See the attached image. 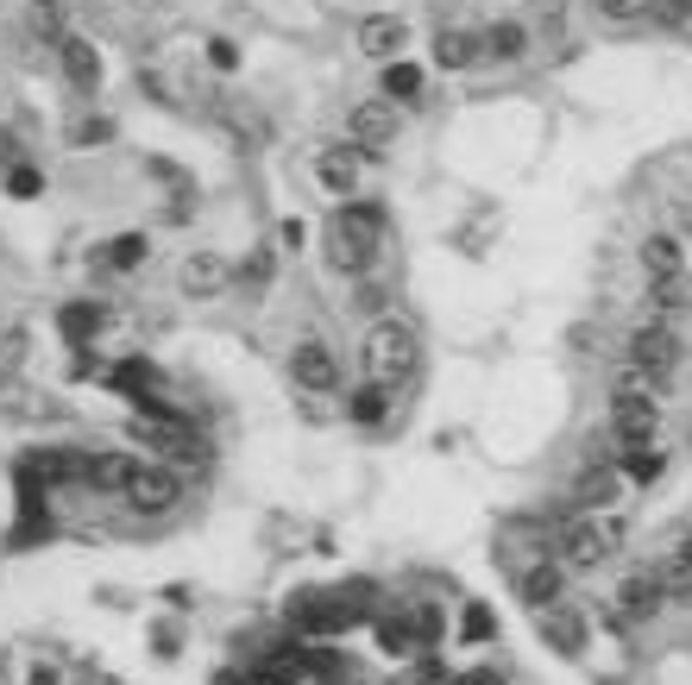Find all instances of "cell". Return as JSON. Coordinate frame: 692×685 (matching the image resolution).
<instances>
[{"label": "cell", "instance_id": "cell-19", "mask_svg": "<svg viewBox=\"0 0 692 685\" xmlns=\"http://www.w3.org/2000/svg\"><path fill=\"white\" fill-rule=\"evenodd\" d=\"M333 227H347V233H360V239H385V202H347V208H333Z\"/></svg>", "mask_w": 692, "mask_h": 685}, {"label": "cell", "instance_id": "cell-18", "mask_svg": "<svg viewBox=\"0 0 692 685\" xmlns=\"http://www.w3.org/2000/svg\"><path fill=\"white\" fill-rule=\"evenodd\" d=\"M315 170H321V182H328L333 196H353V182H360V157L347 152V145H328V152L315 157Z\"/></svg>", "mask_w": 692, "mask_h": 685}, {"label": "cell", "instance_id": "cell-3", "mask_svg": "<svg viewBox=\"0 0 692 685\" xmlns=\"http://www.w3.org/2000/svg\"><path fill=\"white\" fill-rule=\"evenodd\" d=\"M415 358H422L415 328H403V321H378L372 340H365V378L372 383H403L415 371Z\"/></svg>", "mask_w": 692, "mask_h": 685}, {"label": "cell", "instance_id": "cell-15", "mask_svg": "<svg viewBox=\"0 0 692 685\" xmlns=\"http://www.w3.org/2000/svg\"><path fill=\"white\" fill-rule=\"evenodd\" d=\"M561 566H554V559H541V566H529V572H523V584H516V591H523V604L529 610H554L561 604Z\"/></svg>", "mask_w": 692, "mask_h": 685}, {"label": "cell", "instance_id": "cell-27", "mask_svg": "<svg viewBox=\"0 0 692 685\" xmlns=\"http://www.w3.org/2000/svg\"><path fill=\"white\" fill-rule=\"evenodd\" d=\"M655 7H661V0H598V13H605L611 26H642V20H655Z\"/></svg>", "mask_w": 692, "mask_h": 685}, {"label": "cell", "instance_id": "cell-36", "mask_svg": "<svg viewBox=\"0 0 692 685\" xmlns=\"http://www.w3.org/2000/svg\"><path fill=\"white\" fill-rule=\"evenodd\" d=\"M454 685H504V673H497V666H472V673H460Z\"/></svg>", "mask_w": 692, "mask_h": 685}, {"label": "cell", "instance_id": "cell-30", "mask_svg": "<svg viewBox=\"0 0 692 685\" xmlns=\"http://www.w3.org/2000/svg\"><path fill=\"white\" fill-rule=\"evenodd\" d=\"M114 383H120V390H132V397H145V390H157V371L145 365V358H127V365L114 371Z\"/></svg>", "mask_w": 692, "mask_h": 685}, {"label": "cell", "instance_id": "cell-21", "mask_svg": "<svg viewBox=\"0 0 692 685\" xmlns=\"http://www.w3.org/2000/svg\"><path fill=\"white\" fill-rule=\"evenodd\" d=\"M541 635H548V641H554V648H561V654H579V648H586V623H579V616H573V610H541Z\"/></svg>", "mask_w": 692, "mask_h": 685}, {"label": "cell", "instance_id": "cell-4", "mask_svg": "<svg viewBox=\"0 0 692 685\" xmlns=\"http://www.w3.org/2000/svg\"><path fill=\"white\" fill-rule=\"evenodd\" d=\"M630 365H642L648 378H673L680 365H687V340L667 328V321H642L636 333H630Z\"/></svg>", "mask_w": 692, "mask_h": 685}, {"label": "cell", "instance_id": "cell-28", "mask_svg": "<svg viewBox=\"0 0 692 685\" xmlns=\"http://www.w3.org/2000/svg\"><path fill=\"white\" fill-rule=\"evenodd\" d=\"M648 303L661 308V315H687L692 308V283L680 277V283H648Z\"/></svg>", "mask_w": 692, "mask_h": 685}, {"label": "cell", "instance_id": "cell-43", "mask_svg": "<svg viewBox=\"0 0 692 685\" xmlns=\"http://www.w3.org/2000/svg\"><path fill=\"white\" fill-rule=\"evenodd\" d=\"M687 554H692V547H687Z\"/></svg>", "mask_w": 692, "mask_h": 685}, {"label": "cell", "instance_id": "cell-32", "mask_svg": "<svg viewBox=\"0 0 692 685\" xmlns=\"http://www.w3.org/2000/svg\"><path fill=\"white\" fill-rule=\"evenodd\" d=\"M38 189H45V177H38L32 164H13V170H7V196H20V202H32Z\"/></svg>", "mask_w": 692, "mask_h": 685}, {"label": "cell", "instance_id": "cell-24", "mask_svg": "<svg viewBox=\"0 0 692 685\" xmlns=\"http://www.w3.org/2000/svg\"><path fill=\"white\" fill-rule=\"evenodd\" d=\"M57 328H63V340H70V346H82L89 333L102 328V303H70L63 315H57Z\"/></svg>", "mask_w": 692, "mask_h": 685}, {"label": "cell", "instance_id": "cell-20", "mask_svg": "<svg viewBox=\"0 0 692 685\" xmlns=\"http://www.w3.org/2000/svg\"><path fill=\"white\" fill-rule=\"evenodd\" d=\"M347 415L360 422V428H378L390 415V383H360V390H347Z\"/></svg>", "mask_w": 692, "mask_h": 685}, {"label": "cell", "instance_id": "cell-39", "mask_svg": "<svg viewBox=\"0 0 692 685\" xmlns=\"http://www.w3.org/2000/svg\"><path fill=\"white\" fill-rule=\"evenodd\" d=\"M278 239H283V246H290V252H296V246H303V239H308V227H303V221H283V227H278Z\"/></svg>", "mask_w": 692, "mask_h": 685}, {"label": "cell", "instance_id": "cell-40", "mask_svg": "<svg viewBox=\"0 0 692 685\" xmlns=\"http://www.w3.org/2000/svg\"><path fill=\"white\" fill-rule=\"evenodd\" d=\"M214 685H258V680H253V673H233V666H227V673H214Z\"/></svg>", "mask_w": 692, "mask_h": 685}, {"label": "cell", "instance_id": "cell-38", "mask_svg": "<svg viewBox=\"0 0 692 685\" xmlns=\"http://www.w3.org/2000/svg\"><path fill=\"white\" fill-rule=\"evenodd\" d=\"M208 57H214V70H233V63H239V51H233L227 38H214V45H208Z\"/></svg>", "mask_w": 692, "mask_h": 685}, {"label": "cell", "instance_id": "cell-35", "mask_svg": "<svg viewBox=\"0 0 692 685\" xmlns=\"http://www.w3.org/2000/svg\"><path fill=\"white\" fill-rule=\"evenodd\" d=\"M655 13H661L667 26H687V32H692V0H661Z\"/></svg>", "mask_w": 692, "mask_h": 685}, {"label": "cell", "instance_id": "cell-1", "mask_svg": "<svg viewBox=\"0 0 692 685\" xmlns=\"http://www.w3.org/2000/svg\"><path fill=\"white\" fill-rule=\"evenodd\" d=\"M655 422H661V378H648L642 365H630L611 390V428L617 447H636V440H655Z\"/></svg>", "mask_w": 692, "mask_h": 685}, {"label": "cell", "instance_id": "cell-25", "mask_svg": "<svg viewBox=\"0 0 692 685\" xmlns=\"http://www.w3.org/2000/svg\"><path fill=\"white\" fill-rule=\"evenodd\" d=\"M385 95H390V107H397V102H422V70L403 63V57L385 63Z\"/></svg>", "mask_w": 692, "mask_h": 685}, {"label": "cell", "instance_id": "cell-33", "mask_svg": "<svg viewBox=\"0 0 692 685\" xmlns=\"http://www.w3.org/2000/svg\"><path fill=\"white\" fill-rule=\"evenodd\" d=\"M410 685H454V673H447V660L441 654H429V648H422V660H415V680Z\"/></svg>", "mask_w": 692, "mask_h": 685}, {"label": "cell", "instance_id": "cell-41", "mask_svg": "<svg viewBox=\"0 0 692 685\" xmlns=\"http://www.w3.org/2000/svg\"><path fill=\"white\" fill-rule=\"evenodd\" d=\"M26 685H57V673H51V666H32V680Z\"/></svg>", "mask_w": 692, "mask_h": 685}, {"label": "cell", "instance_id": "cell-22", "mask_svg": "<svg viewBox=\"0 0 692 685\" xmlns=\"http://www.w3.org/2000/svg\"><path fill=\"white\" fill-rule=\"evenodd\" d=\"M378 648L385 654H422V635H415V616H378Z\"/></svg>", "mask_w": 692, "mask_h": 685}, {"label": "cell", "instance_id": "cell-8", "mask_svg": "<svg viewBox=\"0 0 692 685\" xmlns=\"http://www.w3.org/2000/svg\"><path fill=\"white\" fill-rule=\"evenodd\" d=\"M290 371H296V383L315 390V397H333V390H340V358H333L328 340H303V346L290 353Z\"/></svg>", "mask_w": 692, "mask_h": 685}, {"label": "cell", "instance_id": "cell-26", "mask_svg": "<svg viewBox=\"0 0 692 685\" xmlns=\"http://www.w3.org/2000/svg\"><path fill=\"white\" fill-rule=\"evenodd\" d=\"M529 51V32L516 26V20H497V26L485 32V57H504V63H511V57H523Z\"/></svg>", "mask_w": 692, "mask_h": 685}, {"label": "cell", "instance_id": "cell-17", "mask_svg": "<svg viewBox=\"0 0 692 685\" xmlns=\"http://www.w3.org/2000/svg\"><path fill=\"white\" fill-rule=\"evenodd\" d=\"M132 472H139V459H132V453H102V459H89V484H95V491H114V497H127Z\"/></svg>", "mask_w": 692, "mask_h": 685}, {"label": "cell", "instance_id": "cell-2", "mask_svg": "<svg viewBox=\"0 0 692 685\" xmlns=\"http://www.w3.org/2000/svg\"><path fill=\"white\" fill-rule=\"evenodd\" d=\"M617 547H623V522H617L611 509H579V516H566L561 522V559L566 566H579V572L605 566Z\"/></svg>", "mask_w": 692, "mask_h": 685}, {"label": "cell", "instance_id": "cell-14", "mask_svg": "<svg viewBox=\"0 0 692 685\" xmlns=\"http://www.w3.org/2000/svg\"><path fill=\"white\" fill-rule=\"evenodd\" d=\"M617 465H623V479L630 484H655L667 472V453L655 447V440H636V447H611Z\"/></svg>", "mask_w": 692, "mask_h": 685}, {"label": "cell", "instance_id": "cell-12", "mask_svg": "<svg viewBox=\"0 0 692 685\" xmlns=\"http://www.w3.org/2000/svg\"><path fill=\"white\" fill-rule=\"evenodd\" d=\"M372 258H378L372 239H360V233H347V227H328V264H333V271L360 277V271H372Z\"/></svg>", "mask_w": 692, "mask_h": 685}, {"label": "cell", "instance_id": "cell-9", "mask_svg": "<svg viewBox=\"0 0 692 685\" xmlns=\"http://www.w3.org/2000/svg\"><path fill=\"white\" fill-rule=\"evenodd\" d=\"M403 38H410V26H403L397 13H365V20H360V51L378 57V63H397Z\"/></svg>", "mask_w": 692, "mask_h": 685}, {"label": "cell", "instance_id": "cell-7", "mask_svg": "<svg viewBox=\"0 0 692 685\" xmlns=\"http://www.w3.org/2000/svg\"><path fill=\"white\" fill-rule=\"evenodd\" d=\"M661 604H667L661 566H648V572H630V579L617 584V616H623V623H648V616H661Z\"/></svg>", "mask_w": 692, "mask_h": 685}, {"label": "cell", "instance_id": "cell-31", "mask_svg": "<svg viewBox=\"0 0 692 685\" xmlns=\"http://www.w3.org/2000/svg\"><path fill=\"white\" fill-rule=\"evenodd\" d=\"M460 635H466V641H491V635H497V616H491L485 604H466V616H460Z\"/></svg>", "mask_w": 692, "mask_h": 685}, {"label": "cell", "instance_id": "cell-11", "mask_svg": "<svg viewBox=\"0 0 692 685\" xmlns=\"http://www.w3.org/2000/svg\"><path fill=\"white\" fill-rule=\"evenodd\" d=\"M227 277H233V264L221 252H189L183 258V290H189V296H221Z\"/></svg>", "mask_w": 692, "mask_h": 685}, {"label": "cell", "instance_id": "cell-37", "mask_svg": "<svg viewBox=\"0 0 692 685\" xmlns=\"http://www.w3.org/2000/svg\"><path fill=\"white\" fill-rule=\"evenodd\" d=\"M239 277H246V283H265V277H271V258H265V252L246 258V264H239Z\"/></svg>", "mask_w": 692, "mask_h": 685}, {"label": "cell", "instance_id": "cell-34", "mask_svg": "<svg viewBox=\"0 0 692 685\" xmlns=\"http://www.w3.org/2000/svg\"><path fill=\"white\" fill-rule=\"evenodd\" d=\"M415 635H422V648H435V641H441V610L435 604L415 610Z\"/></svg>", "mask_w": 692, "mask_h": 685}, {"label": "cell", "instance_id": "cell-16", "mask_svg": "<svg viewBox=\"0 0 692 685\" xmlns=\"http://www.w3.org/2000/svg\"><path fill=\"white\" fill-rule=\"evenodd\" d=\"M57 57H63V76L77 82V88H95L102 82V57H95V45H82V38H57Z\"/></svg>", "mask_w": 692, "mask_h": 685}, {"label": "cell", "instance_id": "cell-29", "mask_svg": "<svg viewBox=\"0 0 692 685\" xmlns=\"http://www.w3.org/2000/svg\"><path fill=\"white\" fill-rule=\"evenodd\" d=\"M145 252H152L145 233H120V239L107 246V264H114V271H132V264H145Z\"/></svg>", "mask_w": 692, "mask_h": 685}, {"label": "cell", "instance_id": "cell-10", "mask_svg": "<svg viewBox=\"0 0 692 685\" xmlns=\"http://www.w3.org/2000/svg\"><path fill=\"white\" fill-rule=\"evenodd\" d=\"M642 271H648V283H680L687 277V246H680L673 233H648V246H642Z\"/></svg>", "mask_w": 692, "mask_h": 685}, {"label": "cell", "instance_id": "cell-23", "mask_svg": "<svg viewBox=\"0 0 692 685\" xmlns=\"http://www.w3.org/2000/svg\"><path fill=\"white\" fill-rule=\"evenodd\" d=\"M573 497H579V509H611V504H617V472H611V465H598V472H586Z\"/></svg>", "mask_w": 692, "mask_h": 685}, {"label": "cell", "instance_id": "cell-42", "mask_svg": "<svg viewBox=\"0 0 692 685\" xmlns=\"http://www.w3.org/2000/svg\"><path fill=\"white\" fill-rule=\"evenodd\" d=\"M32 7H57V0H32Z\"/></svg>", "mask_w": 692, "mask_h": 685}, {"label": "cell", "instance_id": "cell-13", "mask_svg": "<svg viewBox=\"0 0 692 685\" xmlns=\"http://www.w3.org/2000/svg\"><path fill=\"white\" fill-rule=\"evenodd\" d=\"M479 57H485V38H479V32L441 26V38H435V63L441 70H466V63H479Z\"/></svg>", "mask_w": 692, "mask_h": 685}, {"label": "cell", "instance_id": "cell-5", "mask_svg": "<svg viewBox=\"0 0 692 685\" xmlns=\"http://www.w3.org/2000/svg\"><path fill=\"white\" fill-rule=\"evenodd\" d=\"M347 139H353L365 157H385L390 145H397V107H390V102L353 107V114H347Z\"/></svg>", "mask_w": 692, "mask_h": 685}, {"label": "cell", "instance_id": "cell-6", "mask_svg": "<svg viewBox=\"0 0 692 685\" xmlns=\"http://www.w3.org/2000/svg\"><path fill=\"white\" fill-rule=\"evenodd\" d=\"M183 497V479L171 472V465H139L127 484V504L139 509V516H164V509H177Z\"/></svg>", "mask_w": 692, "mask_h": 685}]
</instances>
